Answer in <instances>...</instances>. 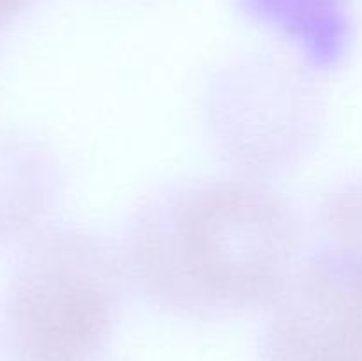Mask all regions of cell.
<instances>
[{
	"instance_id": "obj_6",
	"label": "cell",
	"mask_w": 362,
	"mask_h": 361,
	"mask_svg": "<svg viewBox=\"0 0 362 361\" xmlns=\"http://www.w3.org/2000/svg\"><path fill=\"white\" fill-rule=\"evenodd\" d=\"M237 7L288 42L313 71L338 66L349 48V0H237Z\"/></svg>"
},
{
	"instance_id": "obj_1",
	"label": "cell",
	"mask_w": 362,
	"mask_h": 361,
	"mask_svg": "<svg viewBox=\"0 0 362 361\" xmlns=\"http://www.w3.org/2000/svg\"><path fill=\"white\" fill-rule=\"evenodd\" d=\"M308 230L267 180H184L131 212L120 255L133 292L166 315L226 321L265 314L299 268Z\"/></svg>"
},
{
	"instance_id": "obj_7",
	"label": "cell",
	"mask_w": 362,
	"mask_h": 361,
	"mask_svg": "<svg viewBox=\"0 0 362 361\" xmlns=\"http://www.w3.org/2000/svg\"><path fill=\"white\" fill-rule=\"evenodd\" d=\"M311 246L362 264V180H350L322 197L313 214Z\"/></svg>"
},
{
	"instance_id": "obj_3",
	"label": "cell",
	"mask_w": 362,
	"mask_h": 361,
	"mask_svg": "<svg viewBox=\"0 0 362 361\" xmlns=\"http://www.w3.org/2000/svg\"><path fill=\"white\" fill-rule=\"evenodd\" d=\"M315 73L299 59L250 55L214 74L205 117L218 154L233 173L271 183L308 158L322 122Z\"/></svg>"
},
{
	"instance_id": "obj_2",
	"label": "cell",
	"mask_w": 362,
	"mask_h": 361,
	"mask_svg": "<svg viewBox=\"0 0 362 361\" xmlns=\"http://www.w3.org/2000/svg\"><path fill=\"white\" fill-rule=\"evenodd\" d=\"M131 290L119 244L80 225H46L21 243L4 304L18 361H95Z\"/></svg>"
},
{
	"instance_id": "obj_4",
	"label": "cell",
	"mask_w": 362,
	"mask_h": 361,
	"mask_svg": "<svg viewBox=\"0 0 362 361\" xmlns=\"http://www.w3.org/2000/svg\"><path fill=\"white\" fill-rule=\"evenodd\" d=\"M264 315L260 361H362V264L306 248Z\"/></svg>"
},
{
	"instance_id": "obj_5",
	"label": "cell",
	"mask_w": 362,
	"mask_h": 361,
	"mask_svg": "<svg viewBox=\"0 0 362 361\" xmlns=\"http://www.w3.org/2000/svg\"><path fill=\"white\" fill-rule=\"evenodd\" d=\"M62 190L60 166L37 142L0 134V243H25L46 227Z\"/></svg>"
}]
</instances>
